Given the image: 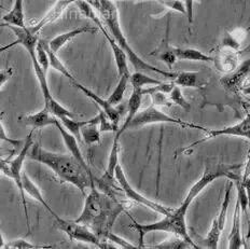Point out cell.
<instances>
[{"instance_id":"10","label":"cell","mask_w":250,"mask_h":249,"mask_svg":"<svg viewBox=\"0 0 250 249\" xmlns=\"http://www.w3.org/2000/svg\"><path fill=\"white\" fill-rule=\"evenodd\" d=\"M232 189H233V181L230 180L226 187L225 199H223L220 211H219V214L215 218V219L212 220L209 232H208L207 235L203 238V243L205 244V247H207V248L216 249L218 247L219 241H220V237H221L223 230H225V227H226L227 214H228V209H229V206H230V202H231Z\"/></svg>"},{"instance_id":"41","label":"cell","mask_w":250,"mask_h":249,"mask_svg":"<svg viewBox=\"0 0 250 249\" xmlns=\"http://www.w3.org/2000/svg\"><path fill=\"white\" fill-rule=\"evenodd\" d=\"M12 76H13V68H7V69L0 70V90H1V87L4 83H6Z\"/></svg>"},{"instance_id":"3","label":"cell","mask_w":250,"mask_h":249,"mask_svg":"<svg viewBox=\"0 0 250 249\" xmlns=\"http://www.w3.org/2000/svg\"><path fill=\"white\" fill-rule=\"evenodd\" d=\"M91 4L100 11L103 21L107 25V28L112 35L113 39L117 41V43L121 46L122 50L126 53L128 61L131 62V64L133 65L135 69L137 71L151 72V74L160 75L161 77L166 78V79H175V77L177 76L176 72L156 68V67L150 65L147 62H145L136 52L133 50L132 46L129 45L126 37H125L122 32L121 25H120L118 9L116 7V4H114L111 0H93Z\"/></svg>"},{"instance_id":"4","label":"cell","mask_w":250,"mask_h":249,"mask_svg":"<svg viewBox=\"0 0 250 249\" xmlns=\"http://www.w3.org/2000/svg\"><path fill=\"white\" fill-rule=\"evenodd\" d=\"M243 167L242 164H227L220 162H208L205 165L204 173L202 177L191 187L188 192L185 200L178 208H174V214L186 218L188 208L193 203V201L199 196L203 190L207 188L208 186L212 184L218 178L226 177L232 181H237L242 178V175L239 174V170Z\"/></svg>"},{"instance_id":"1","label":"cell","mask_w":250,"mask_h":249,"mask_svg":"<svg viewBox=\"0 0 250 249\" xmlns=\"http://www.w3.org/2000/svg\"><path fill=\"white\" fill-rule=\"evenodd\" d=\"M126 208L127 205L124 202L112 198L98 189L93 178L84 207L79 218L75 221L90 228L107 248L109 247L107 238L112 232V228L119 216Z\"/></svg>"},{"instance_id":"25","label":"cell","mask_w":250,"mask_h":249,"mask_svg":"<svg viewBox=\"0 0 250 249\" xmlns=\"http://www.w3.org/2000/svg\"><path fill=\"white\" fill-rule=\"evenodd\" d=\"M2 21L7 25L17 26V27L24 28L25 26V14L23 0H15L13 8L2 17Z\"/></svg>"},{"instance_id":"14","label":"cell","mask_w":250,"mask_h":249,"mask_svg":"<svg viewBox=\"0 0 250 249\" xmlns=\"http://www.w3.org/2000/svg\"><path fill=\"white\" fill-rule=\"evenodd\" d=\"M213 64L218 71L225 75H230L239 66V51L221 46V50L213 56Z\"/></svg>"},{"instance_id":"13","label":"cell","mask_w":250,"mask_h":249,"mask_svg":"<svg viewBox=\"0 0 250 249\" xmlns=\"http://www.w3.org/2000/svg\"><path fill=\"white\" fill-rule=\"evenodd\" d=\"M72 84H74L77 89H79L82 93H84L85 96H87L90 100L95 103L96 105L102 109V111H104V113L108 117V119L110 120L113 125L119 127V121L120 118H121V109L118 108V106H112L107 100H104L103 97L97 95L96 93H94L90 89H87L86 86L82 85L81 83L78 81L72 82Z\"/></svg>"},{"instance_id":"31","label":"cell","mask_w":250,"mask_h":249,"mask_svg":"<svg viewBox=\"0 0 250 249\" xmlns=\"http://www.w3.org/2000/svg\"><path fill=\"white\" fill-rule=\"evenodd\" d=\"M168 97L174 105L179 106L182 109H185V110H190L191 109V104H189V102L185 98L184 94H182L181 92L180 86L175 85L174 89L169 92Z\"/></svg>"},{"instance_id":"24","label":"cell","mask_w":250,"mask_h":249,"mask_svg":"<svg viewBox=\"0 0 250 249\" xmlns=\"http://www.w3.org/2000/svg\"><path fill=\"white\" fill-rule=\"evenodd\" d=\"M101 134L100 115L90 119V122L81 128L82 142L86 145L101 144Z\"/></svg>"},{"instance_id":"9","label":"cell","mask_w":250,"mask_h":249,"mask_svg":"<svg viewBox=\"0 0 250 249\" xmlns=\"http://www.w3.org/2000/svg\"><path fill=\"white\" fill-rule=\"evenodd\" d=\"M54 219L57 229L64 232L67 236H69L70 240L92 244V245H95L100 248H105V244L100 240V237L88 227L79 224V222H76L75 220H65L60 216H57Z\"/></svg>"},{"instance_id":"30","label":"cell","mask_w":250,"mask_h":249,"mask_svg":"<svg viewBox=\"0 0 250 249\" xmlns=\"http://www.w3.org/2000/svg\"><path fill=\"white\" fill-rule=\"evenodd\" d=\"M59 120L62 124L67 131H68L70 134L74 135V136L78 139V142L81 143L82 138H81V128L90 122V120L86 121H77L74 120V118H69V117H62Z\"/></svg>"},{"instance_id":"19","label":"cell","mask_w":250,"mask_h":249,"mask_svg":"<svg viewBox=\"0 0 250 249\" xmlns=\"http://www.w3.org/2000/svg\"><path fill=\"white\" fill-rule=\"evenodd\" d=\"M97 28L96 27H92V26H82V27H78L76 29H72L70 32H67L64 34H61L59 36H56L55 38L52 40L48 41L49 45L52 51H54L55 53H57L62 46H65L67 43L70 42V41L74 39L75 37L82 34H86V33H96Z\"/></svg>"},{"instance_id":"6","label":"cell","mask_w":250,"mask_h":249,"mask_svg":"<svg viewBox=\"0 0 250 249\" xmlns=\"http://www.w3.org/2000/svg\"><path fill=\"white\" fill-rule=\"evenodd\" d=\"M33 132L34 129L27 135V137L25 138L24 145L22 149H21V151L19 152V154L15 155V158L13 160L8 161L6 167L3 169V174L8 176L9 178H11L19 189L21 200H22V204L24 207V214H25V219H26V225H27L28 233L30 232V225H29V217H28V210H27V203H26L25 191L23 188V183H22V173H23L24 161L26 158H27V153L29 151L30 147L34 145Z\"/></svg>"},{"instance_id":"21","label":"cell","mask_w":250,"mask_h":249,"mask_svg":"<svg viewBox=\"0 0 250 249\" xmlns=\"http://www.w3.org/2000/svg\"><path fill=\"white\" fill-rule=\"evenodd\" d=\"M143 89H133L132 95L129 97L128 103H127V117L125 119V121L123 123V125L121 128L118 129V132L116 134V137H121V135L126 131V126L131 122L134 117L137 115L140 106H142V101H143Z\"/></svg>"},{"instance_id":"36","label":"cell","mask_w":250,"mask_h":249,"mask_svg":"<svg viewBox=\"0 0 250 249\" xmlns=\"http://www.w3.org/2000/svg\"><path fill=\"white\" fill-rule=\"evenodd\" d=\"M52 246H36L34 244H30L24 238H19L6 244L4 248H13V249H40V248H51Z\"/></svg>"},{"instance_id":"40","label":"cell","mask_w":250,"mask_h":249,"mask_svg":"<svg viewBox=\"0 0 250 249\" xmlns=\"http://www.w3.org/2000/svg\"><path fill=\"white\" fill-rule=\"evenodd\" d=\"M185 7H186V12H187V18L189 24L193 23V4L194 0H184Z\"/></svg>"},{"instance_id":"34","label":"cell","mask_w":250,"mask_h":249,"mask_svg":"<svg viewBox=\"0 0 250 249\" xmlns=\"http://www.w3.org/2000/svg\"><path fill=\"white\" fill-rule=\"evenodd\" d=\"M44 106L48 107L50 112L54 117H56L57 119H60L62 117H69V118H74L75 117L74 113L70 112L67 108L62 107L59 102H56L54 100V98L48 104V105H44Z\"/></svg>"},{"instance_id":"15","label":"cell","mask_w":250,"mask_h":249,"mask_svg":"<svg viewBox=\"0 0 250 249\" xmlns=\"http://www.w3.org/2000/svg\"><path fill=\"white\" fill-rule=\"evenodd\" d=\"M55 126L59 128L60 134H61V136L62 138V142H64L65 146L67 147V149H68L69 153L78 161V162H79L82 165V167L86 170L87 174L92 176L91 169H90V167H88V165L86 164L84 157H83V154H82L81 150H80L79 142H78V139L74 136V135L70 134L68 131H67V129L64 126H62V124L61 123L59 119H57Z\"/></svg>"},{"instance_id":"26","label":"cell","mask_w":250,"mask_h":249,"mask_svg":"<svg viewBox=\"0 0 250 249\" xmlns=\"http://www.w3.org/2000/svg\"><path fill=\"white\" fill-rule=\"evenodd\" d=\"M249 29L250 27L247 29L237 28V29L232 30L231 33L225 34V38L222 40L221 46H226V48H231V49L239 51V49H241L242 46V43L247 37Z\"/></svg>"},{"instance_id":"33","label":"cell","mask_w":250,"mask_h":249,"mask_svg":"<svg viewBox=\"0 0 250 249\" xmlns=\"http://www.w3.org/2000/svg\"><path fill=\"white\" fill-rule=\"evenodd\" d=\"M153 248H169V249H182V248H192L189 243L179 236H174L173 238L163 242L162 244L153 246Z\"/></svg>"},{"instance_id":"12","label":"cell","mask_w":250,"mask_h":249,"mask_svg":"<svg viewBox=\"0 0 250 249\" xmlns=\"http://www.w3.org/2000/svg\"><path fill=\"white\" fill-rule=\"evenodd\" d=\"M226 90L230 92L244 91L250 93V59L239 64L235 71L230 75H226L220 80Z\"/></svg>"},{"instance_id":"35","label":"cell","mask_w":250,"mask_h":249,"mask_svg":"<svg viewBox=\"0 0 250 249\" xmlns=\"http://www.w3.org/2000/svg\"><path fill=\"white\" fill-rule=\"evenodd\" d=\"M149 95L151 96V100H152V105L155 107L165 106L169 108L174 105V104L169 100L168 94H165V93L155 91V92L149 93Z\"/></svg>"},{"instance_id":"42","label":"cell","mask_w":250,"mask_h":249,"mask_svg":"<svg viewBox=\"0 0 250 249\" xmlns=\"http://www.w3.org/2000/svg\"><path fill=\"white\" fill-rule=\"evenodd\" d=\"M7 163H8V160L0 159V174L3 173V169H4V167H6Z\"/></svg>"},{"instance_id":"7","label":"cell","mask_w":250,"mask_h":249,"mask_svg":"<svg viewBox=\"0 0 250 249\" xmlns=\"http://www.w3.org/2000/svg\"><path fill=\"white\" fill-rule=\"evenodd\" d=\"M155 123H168V124H177V125L182 127H190V128H196V129H203L206 131L207 128L203 127L201 125H196L194 123H189L186 121H181L179 119H176L166 115L165 112L161 111L158 107L151 105L150 107L144 109L142 111H138L136 116L134 117L133 120L129 122L126 126L127 129H135L139 128L149 124H155Z\"/></svg>"},{"instance_id":"5","label":"cell","mask_w":250,"mask_h":249,"mask_svg":"<svg viewBox=\"0 0 250 249\" xmlns=\"http://www.w3.org/2000/svg\"><path fill=\"white\" fill-rule=\"evenodd\" d=\"M133 220L132 228H134L139 233V248L144 247V238L145 236L151 232H166V233H171L176 236H179L184 238L185 241L190 244L192 248L199 249L200 247L195 245V243L192 241V238L188 232V227L185 218H180L174 214V209L170 212L169 215L164 216L163 219H161L153 224L149 225H140L138 222Z\"/></svg>"},{"instance_id":"45","label":"cell","mask_w":250,"mask_h":249,"mask_svg":"<svg viewBox=\"0 0 250 249\" xmlns=\"http://www.w3.org/2000/svg\"><path fill=\"white\" fill-rule=\"evenodd\" d=\"M3 26H8L6 23H0V27H3Z\"/></svg>"},{"instance_id":"27","label":"cell","mask_w":250,"mask_h":249,"mask_svg":"<svg viewBox=\"0 0 250 249\" xmlns=\"http://www.w3.org/2000/svg\"><path fill=\"white\" fill-rule=\"evenodd\" d=\"M43 44H44V48H45V50H46V53H48V56H49L50 67H52V68L55 69L56 71L61 72V74H62V76H65L66 78H68V79H69L71 82L77 81L76 78L70 74L68 69H67V67L62 63V61L60 60L59 56L56 55L55 52L51 50L48 41L43 40Z\"/></svg>"},{"instance_id":"11","label":"cell","mask_w":250,"mask_h":249,"mask_svg":"<svg viewBox=\"0 0 250 249\" xmlns=\"http://www.w3.org/2000/svg\"><path fill=\"white\" fill-rule=\"evenodd\" d=\"M220 136H236V137L247 138L250 144V115H247L242 121L234 124V125L217 128V129H206L204 137L189 145L186 149L182 150V152L187 153L188 150H192L196 146H199V145H202L208 141H210V139L220 137Z\"/></svg>"},{"instance_id":"44","label":"cell","mask_w":250,"mask_h":249,"mask_svg":"<svg viewBox=\"0 0 250 249\" xmlns=\"http://www.w3.org/2000/svg\"><path fill=\"white\" fill-rule=\"evenodd\" d=\"M0 159H4V149L0 146Z\"/></svg>"},{"instance_id":"38","label":"cell","mask_w":250,"mask_h":249,"mask_svg":"<svg viewBox=\"0 0 250 249\" xmlns=\"http://www.w3.org/2000/svg\"><path fill=\"white\" fill-rule=\"evenodd\" d=\"M2 115H3V113L0 112V141H3V142H6V143H8V144H10V145H12V146H13L14 148L23 147L24 141H19V139L10 138V137L8 136V135H7L6 131H4V127H3V125H2V123H1Z\"/></svg>"},{"instance_id":"18","label":"cell","mask_w":250,"mask_h":249,"mask_svg":"<svg viewBox=\"0 0 250 249\" xmlns=\"http://www.w3.org/2000/svg\"><path fill=\"white\" fill-rule=\"evenodd\" d=\"M242 208L239 205V202L236 199L235 208L233 212V224L232 230L229 234V248L231 249H239L244 245L242 237Z\"/></svg>"},{"instance_id":"17","label":"cell","mask_w":250,"mask_h":249,"mask_svg":"<svg viewBox=\"0 0 250 249\" xmlns=\"http://www.w3.org/2000/svg\"><path fill=\"white\" fill-rule=\"evenodd\" d=\"M76 1L77 0H57V2L54 4L53 8H52L50 11L44 15L43 19L41 20L39 23L28 27L29 32L33 35L37 36V34L44 27V26L55 22V21L62 14V12L65 11L66 8L68 7L70 3L76 2Z\"/></svg>"},{"instance_id":"22","label":"cell","mask_w":250,"mask_h":249,"mask_svg":"<svg viewBox=\"0 0 250 249\" xmlns=\"http://www.w3.org/2000/svg\"><path fill=\"white\" fill-rule=\"evenodd\" d=\"M173 52L176 60L179 61H191V62H205V63H212L213 56L203 53L200 50L192 48H176L173 46Z\"/></svg>"},{"instance_id":"28","label":"cell","mask_w":250,"mask_h":249,"mask_svg":"<svg viewBox=\"0 0 250 249\" xmlns=\"http://www.w3.org/2000/svg\"><path fill=\"white\" fill-rule=\"evenodd\" d=\"M129 77H131V74L123 75L121 77H119V82H118L117 86L114 87V90L111 93V95L109 96L107 100L112 106H119L120 104L122 103L123 97H124V93H125V91H126V87H127V84L129 82Z\"/></svg>"},{"instance_id":"20","label":"cell","mask_w":250,"mask_h":249,"mask_svg":"<svg viewBox=\"0 0 250 249\" xmlns=\"http://www.w3.org/2000/svg\"><path fill=\"white\" fill-rule=\"evenodd\" d=\"M176 85L180 87H193V89H202L207 85L205 77L202 76L200 71H182L177 74L173 80Z\"/></svg>"},{"instance_id":"37","label":"cell","mask_w":250,"mask_h":249,"mask_svg":"<svg viewBox=\"0 0 250 249\" xmlns=\"http://www.w3.org/2000/svg\"><path fill=\"white\" fill-rule=\"evenodd\" d=\"M156 1H159L161 4H163L165 8L173 10V11H177L182 14H187L185 2L180 1V0H156Z\"/></svg>"},{"instance_id":"32","label":"cell","mask_w":250,"mask_h":249,"mask_svg":"<svg viewBox=\"0 0 250 249\" xmlns=\"http://www.w3.org/2000/svg\"><path fill=\"white\" fill-rule=\"evenodd\" d=\"M36 58H37L39 65L42 67L43 71L46 74L50 66V62L48 53H46V50L43 44V39H38L37 45H36Z\"/></svg>"},{"instance_id":"23","label":"cell","mask_w":250,"mask_h":249,"mask_svg":"<svg viewBox=\"0 0 250 249\" xmlns=\"http://www.w3.org/2000/svg\"><path fill=\"white\" fill-rule=\"evenodd\" d=\"M22 183H23V188H24V191L27 193L29 196H31L34 200H36L38 202V203H40L41 205H42L44 208L48 210L50 214L53 216L54 218L57 217L56 212L51 208V206L46 203V201L44 200L42 193H41L40 189L37 187V185H36L33 180H31L28 175L26 174L25 172L22 173Z\"/></svg>"},{"instance_id":"29","label":"cell","mask_w":250,"mask_h":249,"mask_svg":"<svg viewBox=\"0 0 250 249\" xmlns=\"http://www.w3.org/2000/svg\"><path fill=\"white\" fill-rule=\"evenodd\" d=\"M129 82H131V84L133 85V89H144L145 86L158 85L163 81L146 75L143 71H136L129 77Z\"/></svg>"},{"instance_id":"8","label":"cell","mask_w":250,"mask_h":249,"mask_svg":"<svg viewBox=\"0 0 250 249\" xmlns=\"http://www.w3.org/2000/svg\"><path fill=\"white\" fill-rule=\"evenodd\" d=\"M114 175H116L117 183L119 184L120 188H121V191L123 192V194L126 196L127 200L133 201V202H135V203L140 204L145 207H148V208H150L151 210H153L155 212H158V214H161L163 216H167L170 214L171 211H173L174 208H170V207L164 206L160 203H156V202H154V201H151L135 190L131 186V184L128 183L126 176H125V174H124L122 166L120 164L117 165L116 173H114Z\"/></svg>"},{"instance_id":"39","label":"cell","mask_w":250,"mask_h":249,"mask_svg":"<svg viewBox=\"0 0 250 249\" xmlns=\"http://www.w3.org/2000/svg\"><path fill=\"white\" fill-rule=\"evenodd\" d=\"M158 58L160 60H162L164 63L169 67V69L171 68V66H173L175 64V62H176V58H175L173 52H171L170 48H168L166 51L161 52V54L158 56Z\"/></svg>"},{"instance_id":"16","label":"cell","mask_w":250,"mask_h":249,"mask_svg":"<svg viewBox=\"0 0 250 249\" xmlns=\"http://www.w3.org/2000/svg\"><path fill=\"white\" fill-rule=\"evenodd\" d=\"M19 121L21 124H23L24 126H29L33 129L36 128H43L50 125H54L56 124L57 118L52 116V113L45 107L40 110L37 113H33V115H26V116H21L19 118Z\"/></svg>"},{"instance_id":"2","label":"cell","mask_w":250,"mask_h":249,"mask_svg":"<svg viewBox=\"0 0 250 249\" xmlns=\"http://www.w3.org/2000/svg\"><path fill=\"white\" fill-rule=\"evenodd\" d=\"M27 158L48 166L62 181L75 186L83 194L87 188H91L93 175H88L82 165L70 153L62 154L52 152L40 146L39 144L34 143L27 153Z\"/></svg>"},{"instance_id":"43","label":"cell","mask_w":250,"mask_h":249,"mask_svg":"<svg viewBox=\"0 0 250 249\" xmlns=\"http://www.w3.org/2000/svg\"><path fill=\"white\" fill-rule=\"evenodd\" d=\"M6 247V243H4L2 233H1V226H0V248H4Z\"/></svg>"}]
</instances>
